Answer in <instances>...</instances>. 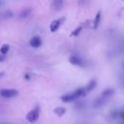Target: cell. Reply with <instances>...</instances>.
<instances>
[{"label":"cell","mask_w":124,"mask_h":124,"mask_svg":"<svg viewBox=\"0 0 124 124\" xmlns=\"http://www.w3.org/2000/svg\"><path fill=\"white\" fill-rule=\"evenodd\" d=\"M85 94V90L83 88H78L77 90H75L74 92H72L71 94H67V95H64L61 97V100L65 103H68V102H72L74 101L75 99L80 97L81 95H84Z\"/></svg>","instance_id":"cell-1"},{"label":"cell","mask_w":124,"mask_h":124,"mask_svg":"<svg viewBox=\"0 0 124 124\" xmlns=\"http://www.w3.org/2000/svg\"><path fill=\"white\" fill-rule=\"evenodd\" d=\"M39 115H40V108H39V106H36L34 108H32V109L27 113L26 119H27L29 122L33 123V122H36V121L38 120Z\"/></svg>","instance_id":"cell-2"},{"label":"cell","mask_w":124,"mask_h":124,"mask_svg":"<svg viewBox=\"0 0 124 124\" xmlns=\"http://www.w3.org/2000/svg\"><path fill=\"white\" fill-rule=\"evenodd\" d=\"M17 94H18V91L16 89H14V88H3V89H0V96L3 97V98H6V99L16 97Z\"/></svg>","instance_id":"cell-3"},{"label":"cell","mask_w":124,"mask_h":124,"mask_svg":"<svg viewBox=\"0 0 124 124\" xmlns=\"http://www.w3.org/2000/svg\"><path fill=\"white\" fill-rule=\"evenodd\" d=\"M29 44H30V46H31L32 47L37 48V47L41 46V45H42V40H41V38H40L39 36H34V37H32L31 40L29 41Z\"/></svg>","instance_id":"cell-4"},{"label":"cell","mask_w":124,"mask_h":124,"mask_svg":"<svg viewBox=\"0 0 124 124\" xmlns=\"http://www.w3.org/2000/svg\"><path fill=\"white\" fill-rule=\"evenodd\" d=\"M61 22H62V18H59V19L53 20V21L51 22V24H50V31H51V32H55V31L59 28V26H60Z\"/></svg>","instance_id":"cell-5"},{"label":"cell","mask_w":124,"mask_h":124,"mask_svg":"<svg viewBox=\"0 0 124 124\" xmlns=\"http://www.w3.org/2000/svg\"><path fill=\"white\" fill-rule=\"evenodd\" d=\"M113 93H114V92H113V90H112V89H110V88H108V89L104 90V91H103V93L100 95V97H102L104 100H106V101H107L109 97H111V96L113 95Z\"/></svg>","instance_id":"cell-6"},{"label":"cell","mask_w":124,"mask_h":124,"mask_svg":"<svg viewBox=\"0 0 124 124\" xmlns=\"http://www.w3.org/2000/svg\"><path fill=\"white\" fill-rule=\"evenodd\" d=\"M69 61H70V63H72L73 65H76V66H81L83 64L81 59L79 57H78V56H71Z\"/></svg>","instance_id":"cell-7"},{"label":"cell","mask_w":124,"mask_h":124,"mask_svg":"<svg viewBox=\"0 0 124 124\" xmlns=\"http://www.w3.org/2000/svg\"><path fill=\"white\" fill-rule=\"evenodd\" d=\"M30 12H31L30 9H24V10H22V11L19 13V17H20V18H26V17L30 15Z\"/></svg>","instance_id":"cell-8"},{"label":"cell","mask_w":124,"mask_h":124,"mask_svg":"<svg viewBox=\"0 0 124 124\" xmlns=\"http://www.w3.org/2000/svg\"><path fill=\"white\" fill-rule=\"evenodd\" d=\"M95 86H96V81H95V80H91V81L88 83V85L85 87V89H84V90H85V93L91 91Z\"/></svg>","instance_id":"cell-9"},{"label":"cell","mask_w":124,"mask_h":124,"mask_svg":"<svg viewBox=\"0 0 124 124\" xmlns=\"http://www.w3.org/2000/svg\"><path fill=\"white\" fill-rule=\"evenodd\" d=\"M9 49H10V46L7 45V44H5V45H3V46H1V48H0V52H1V54L5 55V54L9 51Z\"/></svg>","instance_id":"cell-10"},{"label":"cell","mask_w":124,"mask_h":124,"mask_svg":"<svg viewBox=\"0 0 124 124\" xmlns=\"http://www.w3.org/2000/svg\"><path fill=\"white\" fill-rule=\"evenodd\" d=\"M101 21V13L99 12L97 15H96V17H95V20H94V28H97L99 23Z\"/></svg>","instance_id":"cell-11"},{"label":"cell","mask_w":124,"mask_h":124,"mask_svg":"<svg viewBox=\"0 0 124 124\" xmlns=\"http://www.w3.org/2000/svg\"><path fill=\"white\" fill-rule=\"evenodd\" d=\"M53 111H54L57 115H59V116H60V115H62V114H64L66 110H65V108H54V110H53Z\"/></svg>","instance_id":"cell-12"},{"label":"cell","mask_w":124,"mask_h":124,"mask_svg":"<svg viewBox=\"0 0 124 124\" xmlns=\"http://www.w3.org/2000/svg\"><path fill=\"white\" fill-rule=\"evenodd\" d=\"M62 3H63L62 0H54V2H53L54 8H55L56 10H59V9L62 7Z\"/></svg>","instance_id":"cell-13"},{"label":"cell","mask_w":124,"mask_h":124,"mask_svg":"<svg viewBox=\"0 0 124 124\" xmlns=\"http://www.w3.org/2000/svg\"><path fill=\"white\" fill-rule=\"evenodd\" d=\"M81 31V27L80 26H78V27H77L73 32H72V35L73 36H78V34H79V32Z\"/></svg>","instance_id":"cell-14"},{"label":"cell","mask_w":124,"mask_h":124,"mask_svg":"<svg viewBox=\"0 0 124 124\" xmlns=\"http://www.w3.org/2000/svg\"><path fill=\"white\" fill-rule=\"evenodd\" d=\"M5 60V55H0V62H2V61H4Z\"/></svg>","instance_id":"cell-15"},{"label":"cell","mask_w":124,"mask_h":124,"mask_svg":"<svg viewBox=\"0 0 124 124\" xmlns=\"http://www.w3.org/2000/svg\"><path fill=\"white\" fill-rule=\"evenodd\" d=\"M24 78H25V79H29V78H30L29 74H25V75H24Z\"/></svg>","instance_id":"cell-16"},{"label":"cell","mask_w":124,"mask_h":124,"mask_svg":"<svg viewBox=\"0 0 124 124\" xmlns=\"http://www.w3.org/2000/svg\"><path fill=\"white\" fill-rule=\"evenodd\" d=\"M3 76H4V73H3V72H1V73H0V78H1V77H3Z\"/></svg>","instance_id":"cell-17"}]
</instances>
